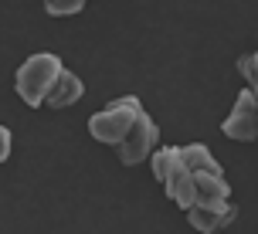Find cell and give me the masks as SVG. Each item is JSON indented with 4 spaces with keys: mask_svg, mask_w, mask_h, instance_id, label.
<instances>
[{
    "mask_svg": "<svg viewBox=\"0 0 258 234\" xmlns=\"http://www.w3.org/2000/svg\"><path fill=\"white\" fill-rule=\"evenodd\" d=\"M146 160L153 167L156 183H163V194L180 210L231 200V183L204 143L156 146Z\"/></svg>",
    "mask_w": 258,
    "mask_h": 234,
    "instance_id": "cell-1",
    "label": "cell"
},
{
    "mask_svg": "<svg viewBox=\"0 0 258 234\" xmlns=\"http://www.w3.org/2000/svg\"><path fill=\"white\" fill-rule=\"evenodd\" d=\"M89 136L116 149L122 167H140L160 146V126L146 112L140 95H122L89 116Z\"/></svg>",
    "mask_w": 258,
    "mask_h": 234,
    "instance_id": "cell-2",
    "label": "cell"
},
{
    "mask_svg": "<svg viewBox=\"0 0 258 234\" xmlns=\"http://www.w3.org/2000/svg\"><path fill=\"white\" fill-rule=\"evenodd\" d=\"M64 68L68 65L51 51L31 54V58L21 61L17 75H14V92L21 95V102H24L27 109H44V102L51 99V92L58 89V82H61Z\"/></svg>",
    "mask_w": 258,
    "mask_h": 234,
    "instance_id": "cell-3",
    "label": "cell"
},
{
    "mask_svg": "<svg viewBox=\"0 0 258 234\" xmlns=\"http://www.w3.org/2000/svg\"><path fill=\"white\" fill-rule=\"evenodd\" d=\"M221 132L228 139H238V143H251L258 136V92L255 89L245 85V92H238L228 119L221 122Z\"/></svg>",
    "mask_w": 258,
    "mask_h": 234,
    "instance_id": "cell-4",
    "label": "cell"
},
{
    "mask_svg": "<svg viewBox=\"0 0 258 234\" xmlns=\"http://www.w3.org/2000/svg\"><path fill=\"white\" fill-rule=\"evenodd\" d=\"M183 214H187L190 227H197L201 234H214V231H224L238 217V207H234V200H224V204H211V207H190Z\"/></svg>",
    "mask_w": 258,
    "mask_h": 234,
    "instance_id": "cell-5",
    "label": "cell"
},
{
    "mask_svg": "<svg viewBox=\"0 0 258 234\" xmlns=\"http://www.w3.org/2000/svg\"><path fill=\"white\" fill-rule=\"evenodd\" d=\"M82 95H85V82H82L72 68H64L61 82H58V89L51 92V99L44 102V109H68V105L82 102Z\"/></svg>",
    "mask_w": 258,
    "mask_h": 234,
    "instance_id": "cell-6",
    "label": "cell"
},
{
    "mask_svg": "<svg viewBox=\"0 0 258 234\" xmlns=\"http://www.w3.org/2000/svg\"><path fill=\"white\" fill-rule=\"evenodd\" d=\"M234 68H238V75L245 78L248 89H255V92H258V54H255V51L241 54V58L234 61Z\"/></svg>",
    "mask_w": 258,
    "mask_h": 234,
    "instance_id": "cell-7",
    "label": "cell"
},
{
    "mask_svg": "<svg viewBox=\"0 0 258 234\" xmlns=\"http://www.w3.org/2000/svg\"><path fill=\"white\" fill-rule=\"evenodd\" d=\"M85 7V0H44V11L51 17H72Z\"/></svg>",
    "mask_w": 258,
    "mask_h": 234,
    "instance_id": "cell-8",
    "label": "cell"
},
{
    "mask_svg": "<svg viewBox=\"0 0 258 234\" xmlns=\"http://www.w3.org/2000/svg\"><path fill=\"white\" fill-rule=\"evenodd\" d=\"M11 149H14V136H11V129L0 122V163L11 160Z\"/></svg>",
    "mask_w": 258,
    "mask_h": 234,
    "instance_id": "cell-9",
    "label": "cell"
},
{
    "mask_svg": "<svg viewBox=\"0 0 258 234\" xmlns=\"http://www.w3.org/2000/svg\"><path fill=\"white\" fill-rule=\"evenodd\" d=\"M85 4H89V0H85Z\"/></svg>",
    "mask_w": 258,
    "mask_h": 234,
    "instance_id": "cell-10",
    "label": "cell"
}]
</instances>
